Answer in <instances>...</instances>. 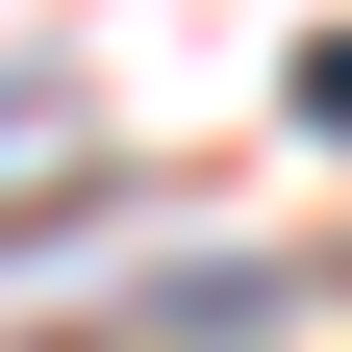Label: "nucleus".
I'll return each instance as SVG.
<instances>
[{
	"mask_svg": "<svg viewBox=\"0 0 352 352\" xmlns=\"http://www.w3.org/2000/svg\"><path fill=\"white\" fill-rule=\"evenodd\" d=\"M25 151H51V101H0V176H25Z\"/></svg>",
	"mask_w": 352,
	"mask_h": 352,
	"instance_id": "obj_2",
	"label": "nucleus"
},
{
	"mask_svg": "<svg viewBox=\"0 0 352 352\" xmlns=\"http://www.w3.org/2000/svg\"><path fill=\"white\" fill-rule=\"evenodd\" d=\"M302 126H352V25H327V51H302Z\"/></svg>",
	"mask_w": 352,
	"mask_h": 352,
	"instance_id": "obj_1",
	"label": "nucleus"
}]
</instances>
